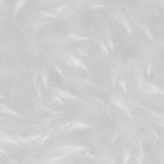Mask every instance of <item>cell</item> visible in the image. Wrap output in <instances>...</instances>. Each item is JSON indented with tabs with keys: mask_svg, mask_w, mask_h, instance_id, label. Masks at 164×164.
<instances>
[{
	"mask_svg": "<svg viewBox=\"0 0 164 164\" xmlns=\"http://www.w3.org/2000/svg\"><path fill=\"white\" fill-rule=\"evenodd\" d=\"M88 148L79 146H71V145H65V146H57L51 150L49 153V157H65L69 154L76 152H79L86 150Z\"/></svg>",
	"mask_w": 164,
	"mask_h": 164,
	"instance_id": "cell-1",
	"label": "cell"
},
{
	"mask_svg": "<svg viewBox=\"0 0 164 164\" xmlns=\"http://www.w3.org/2000/svg\"><path fill=\"white\" fill-rule=\"evenodd\" d=\"M64 62L70 65V66L87 70V68L86 67L85 64H83L80 60H79L78 58L74 57L73 55L68 53L66 54V57L64 60Z\"/></svg>",
	"mask_w": 164,
	"mask_h": 164,
	"instance_id": "cell-2",
	"label": "cell"
},
{
	"mask_svg": "<svg viewBox=\"0 0 164 164\" xmlns=\"http://www.w3.org/2000/svg\"><path fill=\"white\" fill-rule=\"evenodd\" d=\"M144 88V90L148 92H152V93H158V94H164V91L162 90L161 88L158 87L154 84L149 83V82H144L142 83V88Z\"/></svg>",
	"mask_w": 164,
	"mask_h": 164,
	"instance_id": "cell-3",
	"label": "cell"
},
{
	"mask_svg": "<svg viewBox=\"0 0 164 164\" xmlns=\"http://www.w3.org/2000/svg\"><path fill=\"white\" fill-rule=\"evenodd\" d=\"M55 94L57 98H65V99H69V100H76L77 97L73 96L71 94H70L66 91H62L61 89H58L55 88L54 90Z\"/></svg>",
	"mask_w": 164,
	"mask_h": 164,
	"instance_id": "cell-4",
	"label": "cell"
},
{
	"mask_svg": "<svg viewBox=\"0 0 164 164\" xmlns=\"http://www.w3.org/2000/svg\"><path fill=\"white\" fill-rule=\"evenodd\" d=\"M0 112L2 114L10 115H13V116L17 115L16 112H15L12 109H11L10 108H9L5 105H3L1 103H0Z\"/></svg>",
	"mask_w": 164,
	"mask_h": 164,
	"instance_id": "cell-5",
	"label": "cell"
},
{
	"mask_svg": "<svg viewBox=\"0 0 164 164\" xmlns=\"http://www.w3.org/2000/svg\"><path fill=\"white\" fill-rule=\"evenodd\" d=\"M0 142L17 144V142L14 139H13L12 138L8 137L7 135L1 132V131H0Z\"/></svg>",
	"mask_w": 164,
	"mask_h": 164,
	"instance_id": "cell-6",
	"label": "cell"
},
{
	"mask_svg": "<svg viewBox=\"0 0 164 164\" xmlns=\"http://www.w3.org/2000/svg\"><path fill=\"white\" fill-rule=\"evenodd\" d=\"M26 1L27 0H16L14 11H13V15H16L17 13L21 10V9L24 7Z\"/></svg>",
	"mask_w": 164,
	"mask_h": 164,
	"instance_id": "cell-7",
	"label": "cell"
},
{
	"mask_svg": "<svg viewBox=\"0 0 164 164\" xmlns=\"http://www.w3.org/2000/svg\"><path fill=\"white\" fill-rule=\"evenodd\" d=\"M119 19L120 20V22H121V24L126 28V29L128 30V32H130V34H132V30H131L130 25H129L128 21L126 20V19L124 17V16L123 14H121V13H120V14L119 15Z\"/></svg>",
	"mask_w": 164,
	"mask_h": 164,
	"instance_id": "cell-8",
	"label": "cell"
},
{
	"mask_svg": "<svg viewBox=\"0 0 164 164\" xmlns=\"http://www.w3.org/2000/svg\"><path fill=\"white\" fill-rule=\"evenodd\" d=\"M110 100L114 104L118 106L119 109H121L122 110H123V105H122V103H121V101L119 99V97H117V96H112L110 98Z\"/></svg>",
	"mask_w": 164,
	"mask_h": 164,
	"instance_id": "cell-9",
	"label": "cell"
},
{
	"mask_svg": "<svg viewBox=\"0 0 164 164\" xmlns=\"http://www.w3.org/2000/svg\"><path fill=\"white\" fill-rule=\"evenodd\" d=\"M68 37H69V38L71 39L72 41H82L83 40H88V39L85 37L77 35H74V34L69 35Z\"/></svg>",
	"mask_w": 164,
	"mask_h": 164,
	"instance_id": "cell-10",
	"label": "cell"
},
{
	"mask_svg": "<svg viewBox=\"0 0 164 164\" xmlns=\"http://www.w3.org/2000/svg\"><path fill=\"white\" fill-rule=\"evenodd\" d=\"M142 28V29L143 30V31H144V32L146 33V35H148V37H149V38L153 40V35H152V33L151 31V30H150V28H149L146 25H142L141 26H140Z\"/></svg>",
	"mask_w": 164,
	"mask_h": 164,
	"instance_id": "cell-11",
	"label": "cell"
},
{
	"mask_svg": "<svg viewBox=\"0 0 164 164\" xmlns=\"http://www.w3.org/2000/svg\"><path fill=\"white\" fill-rule=\"evenodd\" d=\"M41 75H42V78H43V81L44 83V84H47L48 80V73L47 71V70L44 69L42 70L41 71Z\"/></svg>",
	"mask_w": 164,
	"mask_h": 164,
	"instance_id": "cell-12",
	"label": "cell"
},
{
	"mask_svg": "<svg viewBox=\"0 0 164 164\" xmlns=\"http://www.w3.org/2000/svg\"><path fill=\"white\" fill-rule=\"evenodd\" d=\"M37 12L40 13V14L41 16L43 17H50V18H56V16L52 13H50L48 12H46L42 10H37Z\"/></svg>",
	"mask_w": 164,
	"mask_h": 164,
	"instance_id": "cell-13",
	"label": "cell"
},
{
	"mask_svg": "<svg viewBox=\"0 0 164 164\" xmlns=\"http://www.w3.org/2000/svg\"><path fill=\"white\" fill-rule=\"evenodd\" d=\"M129 158H130V153L128 150H125L124 155V160H123V162L124 164H126L128 162Z\"/></svg>",
	"mask_w": 164,
	"mask_h": 164,
	"instance_id": "cell-14",
	"label": "cell"
},
{
	"mask_svg": "<svg viewBox=\"0 0 164 164\" xmlns=\"http://www.w3.org/2000/svg\"><path fill=\"white\" fill-rule=\"evenodd\" d=\"M119 83H120L121 86L122 87V88H123L124 89V91L126 92L127 91V88H126V83H125V81L123 78H121V79H119Z\"/></svg>",
	"mask_w": 164,
	"mask_h": 164,
	"instance_id": "cell-15",
	"label": "cell"
},
{
	"mask_svg": "<svg viewBox=\"0 0 164 164\" xmlns=\"http://www.w3.org/2000/svg\"><path fill=\"white\" fill-rule=\"evenodd\" d=\"M100 42L99 43V44H100V45L101 46V47L102 48V49H103V51H105V52L106 54H108V50H107L106 47V46H105V43H104V42L103 41V40H100Z\"/></svg>",
	"mask_w": 164,
	"mask_h": 164,
	"instance_id": "cell-16",
	"label": "cell"
},
{
	"mask_svg": "<svg viewBox=\"0 0 164 164\" xmlns=\"http://www.w3.org/2000/svg\"><path fill=\"white\" fill-rule=\"evenodd\" d=\"M53 68L56 70V71H57L61 76H62L63 74H62V70L60 69V68L59 67L58 65L57 64H54V65H53Z\"/></svg>",
	"mask_w": 164,
	"mask_h": 164,
	"instance_id": "cell-17",
	"label": "cell"
},
{
	"mask_svg": "<svg viewBox=\"0 0 164 164\" xmlns=\"http://www.w3.org/2000/svg\"><path fill=\"white\" fill-rule=\"evenodd\" d=\"M65 7H66V5H65V4H62V5H60V6H59L58 7L56 8L55 9V10H54L55 13H57L60 12L61 10H62V9H63L64 8H65Z\"/></svg>",
	"mask_w": 164,
	"mask_h": 164,
	"instance_id": "cell-18",
	"label": "cell"
},
{
	"mask_svg": "<svg viewBox=\"0 0 164 164\" xmlns=\"http://www.w3.org/2000/svg\"><path fill=\"white\" fill-rule=\"evenodd\" d=\"M105 161H106V164H115L114 161L113 160H112V158H106V160H105Z\"/></svg>",
	"mask_w": 164,
	"mask_h": 164,
	"instance_id": "cell-19",
	"label": "cell"
},
{
	"mask_svg": "<svg viewBox=\"0 0 164 164\" xmlns=\"http://www.w3.org/2000/svg\"><path fill=\"white\" fill-rule=\"evenodd\" d=\"M3 20H4V19H0V25L1 24V22L3 21Z\"/></svg>",
	"mask_w": 164,
	"mask_h": 164,
	"instance_id": "cell-20",
	"label": "cell"
},
{
	"mask_svg": "<svg viewBox=\"0 0 164 164\" xmlns=\"http://www.w3.org/2000/svg\"><path fill=\"white\" fill-rule=\"evenodd\" d=\"M159 1H160L162 3H164V0H159Z\"/></svg>",
	"mask_w": 164,
	"mask_h": 164,
	"instance_id": "cell-21",
	"label": "cell"
},
{
	"mask_svg": "<svg viewBox=\"0 0 164 164\" xmlns=\"http://www.w3.org/2000/svg\"><path fill=\"white\" fill-rule=\"evenodd\" d=\"M2 1H3V0H0V6H1V4Z\"/></svg>",
	"mask_w": 164,
	"mask_h": 164,
	"instance_id": "cell-22",
	"label": "cell"
},
{
	"mask_svg": "<svg viewBox=\"0 0 164 164\" xmlns=\"http://www.w3.org/2000/svg\"><path fill=\"white\" fill-rule=\"evenodd\" d=\"M2 97V96H1V95H0V97Z\"/></svg>",
	"mask_w": 164,
	"mask_h": 164,
	"instance_id": "cell-23",
	"label": "cell"
}]
</instances>
